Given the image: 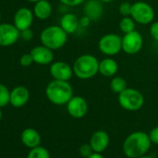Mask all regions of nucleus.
<instances>
[{
  "mask_svg": "<svg viewBox=\"0 0 158 158\" xmlns=\"http://www.w3.org/2000/svg\"><path fill=\"white\" fill-rule=\"evenodd\" d=\"M151 139L148 134L142 131L131 133L124 141L123 150L129 158H138L144 155L151 147Z\"/></svg>",
  "mask_w": 158,
  "mask_h": 158,
  "instance_id": "f257e3e1",
  "label": "nucleus"
},
{
  "mask_svg": "<svg viewBox=\"0 0 158 158\" xmlns=\"http://www.w3.org/2000/svg\"><path fill=\"white\" fill-rule=\"evenodd\" d=\"M48 100L55 105H64L73 97V88L68 81L53 80L46 88Z\"/></svg>",
  "mask_w": 158,
  "mask_h": 158,
  "instance_id": "f03ea898",
  "label": "nucleus"
},
{
  "mask_svg": "<svg viewBox=\"0 0 158 158\" xmlns=\"http://www.w3.org/2000/svg\"><path fill=\"white\" fill-rule=\"evenodd\" d=\"M100 61L91 54H83L79 56L73 65V74L81 80H88L94 77L99 73Z\"/></svg>",
  "mask_w": 158,
  "mask_h": 158,
  "instance_id": "7ed1b4c3",
  "label": "nucleus"
},
{
  "mask_svg": "<svg viewBox=\"0 0 158 158\" xmlns=\"http://www.w3.org/2000/svg\"><path fill=\"white\" fill-rule=\"evenodd\" d=\"M68 40V34L60 25H50L46 27L40 34V41L47 48L57 50L61 48Z\"/></svg>",
  "mask_w": 158,
  "mask_h": 158,
  "instance_id": "20e7f679",
  "label": "nucleus"
},
{
  "mask_svg": "<svg viewBox=\"0 0 158 158\" xmlns=\"http://www.w3.org/2000/svg\"><path fill=\"white\" fill-rule=\"evenodd\" d=\"M118 102L120 106L127 111H138L144 104V97L139 90L127 88L118 94Z\"/></svg>",
  "mask_w": 158,
  "mask_h": 158,
  "instance_id": "39448f33",
  "label": "nucleus"
},
{
  "mask_svg": "<svg viewBox=\"0 0 158 158\" xmlns=\"http://www.w3.org/2000/svg\"><path fill=\"white\" fill-rule=\"evenodd\" d=\"M130 16L137 23L147 25L152 23L154 19V10L147 2L137 1L132 4Z\"/></svg>",
  "mask_w": 158,
  "mask_h": 158,
  "instance_id": "423d86ee",
  "label": "nucleus"
},
{
  "mask_svg": "<svg viewBox=\"0 0 158 158\" xmlns=\"http://www.w3.org/2000/svg\"><path fill=\"white\" fill-rule=\"evenodd\" d=\"M98 47L103 55L115 56L122 50V37L116 34H106L99 40Z\"/></svg>",
  "mask_w": 158,
  "mask_h": 158,
  "instance_id": "0eeeda50",
  "label": "nucleus"
},
{
  "mask_svg": "<svg viewBox=\"0 0 158 158\" xmlns=\"http://www.w3.org/2000/svg\"><path fill=\"white\" fill-rule=\"evenodd\" d=\"M143 46V38L139 32L133 31L122 37V50L128 55H135L140 51Z\"/></svg>",
  "mask_w": 158,
  "mask_h": 158,
  "instance_id": "6e6552de",
  "label": "nucleus"
},
{
  "mask_svg": "<svg viewBox=\"0 0 158 158\" xmlns=\"http://www.w3.org/2000/svg\"><path fill=\"white\" fill-rule=\"evenodd\" d=\"M21 36L19 31L14 24L0 23V47H10L14 45Z\"/></svg>",
  "mask_w": 158,
  "mask_h": 158,
  "instance_id": "1a4fd4ad",
  "label": "nucleus"
},
{
  "mask_svg": "<svg viewBox=\"0 0 158 158\" xmlns=\"http://www.w3.org/2000/svg\"><path fill=\"white\" fill-rule=\"evenodd\" d=\"M49 73L55 80L69 81L73 75V67L65 61H53L49 67Z\"/></svg>",
  "mask_w": 158,
  "mask_h": 158,
  "instance_id": "9d476101",
  "label": "nucleus"
},
{
  "mask_svg": "<svg viewBox=\"0 0 158 158\" xmlns=\"http://www.w3.org/2000/svg\"><path fill=\"white\" fill-rule=\"evenodd\" d=\"M66 105L68 114L73 118H82L88 113V102L81 96H73Z\"/></svg>",
  "mask_w": 158,
  "mask_h": 158,
  "instance_id": "9b49d317",
  "label": "nucleus"
},
{
  "mask_svg": "<svg viewBox=\"0 0 158 158\" xmlns=\"http://www.w3.org/2000/svg\"><path fill=\"white\" fill-rule=\"evenodd\" d=\"M34 62L39 65H48L51 64L54 60V53L53 50L47 48L44 45L36 46L33 48L30 51Z\"/></svg>",
  "mask_w": 158,
  "mask_h": 158,
  "instance_id": "f8f14e48",
  "label": "nucleus"
},
{
  "mask_svg": "<svg viewBox=\"0 0 158 158\" xmlns=\"http://www.w3.org/2000/svg\"><path fill=\"white\" fill-rule=\"evenodd\" d=\"M34 12L27 8L19 9L14 15V25L19 31H23L32 26L34 22Z\"/></svg>",
  "mask_w": 158,
  "mask_h": 158,
  "instance_id": "ddd939ff",
  "label": "nucleus"
},
{
  "mask_svg": "<svg viewBox=\"0 0 158 158\" xmlns=\"http://www.w3.org/2000/svg\"><path fill=\"white\" fill-rule=\"evenodd\" d=\"M30 99V92L27 88L23 86H18L10 91V103L15 108L23 107Z\"/></svg>",
  "mask_w": 158,
  "mask_h": 158,
  "instance_id": "4468645a",
  "label": "nucleus"
},
{
  "mask_svg": "<svg viewBox=\"0 0 158 158\" xmlns=\"http://www.w3.org/2000/svg\"><path fill=\"white\" fill-rule=\"evenodd\" d=\"M84 14L89 17L91 22L99 21L103 14L102 2L100 0H88L84 5Z\"/></svg>",
  "mask_w": 158,
  "mask_h": 158,
  "instance_id": "2eb2a0df",
  "label": "nucleus"
},
{
  "mask_svg": "<svg viewBox=\"0 0 158 158\" xmlns=\"http://www.w3.org/2000/svg\"><path fill=\"white\" fill-rule=\"evenodd\" d=\"M89 144L95 152H102L108 147L109 135L104 130H98L92 134Z\"/></svg>",
  "mask_w": 158,
  "mask_h": 158,
  "instance_id": "dca6fc26",
  "label": "nucleus"
},
{
  "mask_svg": "<svg viewBox=\"0 0 158 158\" xmlns=\"http://www.w3.org/2000/svg\"><path fill=\"white\" fill-rule=\"evenodd\" d=\"M60 27L68 34H73L77 31L79 25V19L73 13H66L64 14L60 21Z\"/></svg>",
  "mask_w": 158,
  "mask_h": 158,
  "instance_id": "f3484780",
  "label": "nucleus"
},
{
  "mask_svg": "<svg viewBox=\"0 0 158 158\" xmlns=\"http://www.w3.org/2000/svg\"><path fill=\"white\" fill-rule=\"evenodd\" d=\"M118 63L111 57L105 58L100 61L99 73L105 77H113L118 72Z\"/></svg>",
  "mask_w": 158,
  "mask_h": 158,
  "instance_id": "a211bd4d",
  "label": "nucleus"
},
{
  "mask_svg": "<svg viewBox=\"0 0 158 158\" xmlns=\"http://www.w3.org/2000/svg\"><path fill=\"white\" fill-rule=\"evenodd\" d=\"M34 15L39 20H47L51 16L52 13V6L48 0H39L35 3L34 7Z\"/></svg>",
  "mask_w": 158,
  "mask_h": 158,
  "instance_id": "6ab92c4d",
  "label": "nucleus"
},
{
  "mask_svg": "<svg viewBox=\"0 0 158 158\" xmlns=\"http://www.w3.org/2000/svg\"><path fill=\"white\" fill-rule=\"evenodd\" d=\"M22 141L25 146L29 148H35L39 146L41 142V137L35 129L26 128L22 133Z\"/></svg>",
  "mask_w": 158,
  "mask_h": 158,
  "instance_id": "aec40b11",
  "label": "nucleus"
},
{
  "mask_svg": "<svg viewBox=\"0 0 158 158\" xmlns=\"http://www.w3.org/2000/svg\"><path fill=\"white\" fill-rule=\"evenodd\" d=\"M110 88L113 92L119 94L127 88V83L125 78H123L121 76H114L111 80Z\"/></svg>",
  "mask_w": 158,
  "mask_h": 158,
  "instance_id": "412c9836",
  "label": "nucleus"
},
{
  "mask_svg": "<svg viewBox=\"0 0 158 158\" xmlns=\"http://www.w3.org/2000/svg\"><path fill=\"white\" fill-rule=\"evenodd\" d=\"M136 23H137L132 19L131 16L123 17L119 22V28L124 34H127V33L135 31Z\"/></svg>",
  "mask_w": 158,
  "mask_h": 158,
  "instance_id": "4be33fe9",
  "label": "nucleus"
},
{
  "mask_svg": "<svg viewBox=\"0 0 158 158\" xmlns=\"http://www.w3.org/2000/svg\"><path fill=\"white\" fill-rule=\"evenodd\" d=\"M27 158H50L48 151L44 147H35L32 148Z\"/></svg>",
  "mask_w": 158,
  "mask_h": 158,
  "instance_id": "5701e85b",
  "label": "nucleus"
},
{
  "mask_svg": "<svg viewBox=\"0 0 158 158\" xmlns=\"http://www.w3.org/2000/svg\"><path fill=\"white\" fill-rule=\"evenodd\" d=\"M10 102V91L9 89L0 83V108L7 106Z\"/></svg>",
  "mask_w": 158,
  "mask_h": 158,
  "instance_id": "b1692460",
  "label": "nucleus"
},
{
  "mask_svg": "<svg viewBox=\"0 0 158 158\" xmlns=\"http://www.w3.org/2000/svg\"><path fill=\"white\" fill-rule=\"evenodd\" d=\"M131 9H132V4H130L127 1H125V2L120 4L118 10L123 17H127V16H130Z\"/></svg>",
  "mask_w": 158,
  "mask_h": 158,
  "instance_id": "393cba45",
  "label": "nucleus"
},
{
  "mask_svg": "<svg viewBox=\"0 0 158 158\" xmlns=\"http://www.w3.org/2000/svg\"><path fill=\"white\" fill-rule=\"evenodd\" d=\"M33 62H34V60H33V57H32L31 53L23 54L20 58V64L23 67H29L30 65H32Z\"/></svg>",
  "mask_w": 158,
  "mask_h": 158,
  "instance_id": "a878e982",
  "label": "nucleus"
},
{
  "mask_svg": "<svg viewBox=\"0 0 158 158\" xmlns=\"http://www.w3.org/2000/svg\"><path fill=\"white\" fill-rule=\"evenodd\" d=\"M93 149L91 147L90 144H83L80 146V149H79V152L80 154L84 157H89V155H91L93 153Z\"/></svg>",
  "mask_w": 158,
  "mask_h": 158,
  "instance_id": "bb28decb",
  "label": "nucleus"
},
{
  "mask_svg": "<svg viewBox=\"0 0 158 158\" xmlns=\"http://www.w3.org/2000/svg\"><path fill=\"white\" fill-rule=\"evenodd\" d=\"M150 35L154 41L158 42V21L152 23L150 26Z\"/></svg>",
  "mask_w": 158,
  "mask_h": 158,
  "instance_id": "cd10ccee",
  "label": "nucleus"
},
{
  "mask_svg": "<svg viewBox=\"0 0 158 158\" xmlns=\"http://www.w3.org/2000/svg\"><path fill=\"white\" fill-rule=\"evenodd\" d=\"M59 1L67 7H76L81 5L86 0H59Z\"/></svg>",
  "mask_w": 158,
  "mask_h": 158,
  "instance_id": "c85d7f7f",
  "label": "nucleus"
},
{
  "mask_svg": "<svg viewBox=\"0 0 158 158\" xmlns=\"http://www.w3.org/2000/svg\"><path fill=\"white\" fill-rule=\"evenodd\" d=\"M33 36H34V34H33V31L31 30V28L21 31V38L24 41H31Z\"/></svg>",
  "mask_w": 158,
  "mask_h": 158,
  "instance_id": "c756f323",
  "label": "nucleus"
},
{
  "mask_svg": "<svg viewBox=\"0 0 158 158\" xmlns=\"http://www.w3.org/2000/svg\"><path fill=\"white\" fill-rule=\"evenodd\" d=\"M149 137H150V139H151L152 142H153L155 144H158V127H153L150 131Z\"/></svg>",
  "mask_w": 158,
  "mask_h": 158,
  "instance_id": "7c9ffc66",
  "label": "nucleus"
},
{
  "mask_svg": "<svg viewBox=\"0 0 158 158\" xmlns=\"http://www.w3.org/2000/svg\"><path fill=\"white\" fill-rule=\"evenodd\" d=\"M90 23H91V20L87 17V16H84L82 17L81 19H79V25L83 28H87L90 25Z\"/></svg>",
  "mask_w": 158,
  "mask_h": 158,
  "instance_id": "2f4dec72",
  "label": "nucleus"
},
{
  "mask_svg": "<svg viewBox=\"0 0 158 158\" xmlns=\"http://www.w3.org/2000/svg\"><path fill=\"white\" fill-rule=\"evenodd\" d=\"M88 158H104V157H103L100 152H93L91 155H89Z\"/></svg>",
  "mask_w": 158,
  "mask_h": 158,
  "instance_id": "473e14b6",
  "label": "nucleus"
},
{
  "mask_svg": "<svg viewBox=\"0 0 158 158\" xmlns=\"http://www.w3.org/2000/svg\"><path fill=\"white\" fill-rule=\"evenodd\" d=\"M100 1H102V3H111V2L114 1V0H100Z\"/></svg>",
  "mask_w": 158,
  "mask_h": 158,
  "instance_id": "72a5a7b5",
  "label": "nucleus"
},
{
  "mask_svg": "<svg viewBox=\"0 0 158 158\" xmlns=\"http://www.w3.org/2000/svg\"><path fill=\"white\" fill-rule=\"evenodd\" d=\"M138 158H152V157H151V156H146V155H142V156L138 157Z\"/></svg>",
  "mask_w": 158,
  "mask_h": 158,
  "instance_id": "f704fd0d",
  "label": "nucleus"
},
{
  "mask_svg": "<svg viewBox=\"0 0 158 158\" xmlns=\"http://www.w3.org/2000/svg\"><path fill=\"white\" fill-rule=\"evenodd\" d=\"M27 1H29V2H32V3H35V2L39 1V0H27Z\"/></svg>",
  "mask_w": 158,
  "mask_h": 158,
  "instance_id": "c9c22d12",
  "label": "nucleus"
},
{
  "mask_svg": "<svg viewBox=\"0 0 158 158\" xmlns=\"http://www.w3.org/2000/svg\"><path fill=\"white\" fill-rule=\"evenodd\" d=\"M2 118V112H1V109H0V120Z\"/></svg>",
  "mask_w": 158,
  "mask_h": 158,
  "instance_id": "e433bc0d",
  "label": "nucleus"
},
{
  "mask_svg": "<svg viewBox=\"0 0 158 158\" xmlns=\"http://www.w3.org/2000/svg\"><path fill=\"white\" fill-rule=\"evenodd\" d=\"M0 20H1V12H0Z\"/></svg>",
  "mask_w": 158,
  "mask_h": 158,
  "instance_id": "4c0bfd02",
  "label": "nucleus"
}]
</instances>
